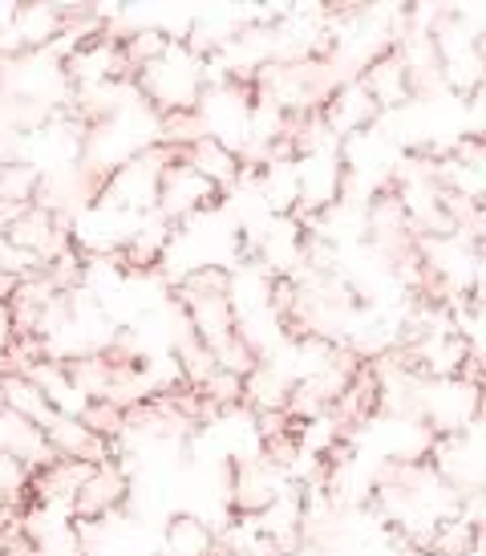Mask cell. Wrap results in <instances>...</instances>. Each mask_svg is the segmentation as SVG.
Here are the masks:
<instances>
[{
	"label": "cell",
	"instance_id": "2",
	"mask_svg": "<svg viewBox=\"0 0 486 556\" xmlns=\"http://www.w3.org/2000/svg\"><path fill=\"white\" fill-rule=\"evenodd\" d=\"M130 492H135V476L122 467V459H106L81 479V488L69 500V516L74 520H114L130 504Z\"/></svg>",
	"mask_w": 486,
	"mask_h": 556
},
{
	"label": "cell",
	"instance_id": "6",
	"mask_svg": "<svg viewBox=\"0 0 486 556\" xmlns=\"http://www.w3.org/2000/svg\"><path fill=\"white\" fill-rule=\"evenodd\" d=\"M182 159H187L207 184L219 187L223 195L243 184V159L235 155L231 147H223L219 139H212V135H203V139H195L191 147H182Z\"/></svg>",
	"mask_w": 486,
	"mask_h": 556
},
{
	"label": "cell",
	"instance_id": "1",
	"mask_svg": "<svg viewBox=\"0 0 486 556\" xmlns=\"http://www.w3.org/2000/svg\"><path fill=\"white\" fill-rule=\"evenodd\" d=\"M219 203H223V191H219L215 184H207V179H203V175L182 159V151L170 159L167 167H163V175H158L154 212L167 219V224H175V228H182L191 216L215 212Z\"/></svg>",
	"mask_w": 486,
	"mask_h": 556
},
{
	"label": "cell",
	"instance_id": "4",
	"mask_svg": "<svg viewBox=\"0 0 486 556\" xmlns=\"http://www.w3.org/2000/svg\"><path fill=\"white\" fill-rule=\"evenodd\" d=\"M378 118H381L378 102L369 98V90H364L357 78L341 81V86L329 93V102L320 106V123H324V130H329V139H336V142L373 130Z\"/></svg>",
	"mask_w": 486,
	"mask_h": 556
},
{
	"label": "cell",
	"instance_id": "7",
	"mask_svg": "<svg viewBox=\"0 0 486 556\" xmlns=\"http://www.w3.org/2000/svg\"><path fill=\"white\" fill-rule=\"evenodd\" d=\"M163 553L167 556H219L215 525H207L195 511L170 516L167 528H163Z\"/></svg>",
	"mask_w": 486,
	"mask_h": 556
},
{
	"label": "cell",
	"instance_id": "5",
	"mask_svg": "<svg viewBox=\"0 0 486 556\" xmlns=\"http://www.w3.org/2000/svg\"><path fill=\"white\" fill-rule=\"evenodd\" d=\"M483 544V525H471L462 516H442L413 541L418 556H474Z\"/></svg>",
	"mask_w": 486,
	"mask_h": 556
},
{
	"label": "cell",
	"instance_id": "3",
	"mask_svg": "<svg viewBox=\"0 0 486 556\" xmlns=\"http://www.w3.org/2000/svg\"><path fill=\"white\" fill-rule=\"evenodd\" d=\"M357 81L369 90V98L378 102L381 114H385V110H401V106H410V102H418V98H413V86H410V70H406V62H401L397 41H385L381 49H373V53L364 58Z\"/></svg>",
	"mask_w": 486,
	"mask_h": 556
}]
</instances>
